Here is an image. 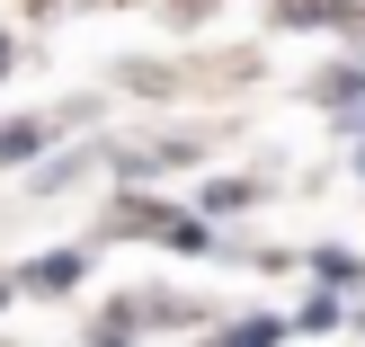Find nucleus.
Masks as SVG:
<instances>
[{
    "instance_id": "f257e3e1",
    "label": "nucleus",
    "mask_w": 365,
    "mask_h": 347,
    "mask_svg": "<svg viewBox=\"0 0 365 347\" xmlns=\"http://www.w3.org/2000/svg\"><path fill=\"white\" fill-rule=\"evenodd\" d=\"M107 232H134V241H160V249H214L205 214H187V205H160V196H125Z\"/></svg>"
},
{
    "instance_id": "f03ea898",
    "label": "nucleus",
    "mask_w": 365,
    "mask_h": 347,
    "mask_svg": "<svg viewBox=\"0 0 365 347\" xmlns=\"http://www.w3.org/2000/svg\"><path fill=\"white\" fill-rule=\"evenodd\" d=\"M312 107L356 116V107H365V63H330V71H312Z\"/></svg>"
},
{
    "instance_id": "7ed1b4c3",
    "label": "nucleus",
    "mask_w": 365,
    "mask_h": 347,
    "mask_svg": "<svg viewBox=\"0 0 365 347\" xmlns=\"http://www.w3.org/2000/svg\"><path fill=\"white\" fill-rule=\"evenodd\" d=\"M81 267H89L81 249H53V259H36V267H27V294H63V285H81Z\"/></svg>"
},
{
    "instance_id": "20e7f679",
    "label": "nucleus",
    "mask_w": 365,
    "mask_h": 347,
    "mask_svg": "<svg viewBox=\"0 0 365 347\" xmlns=\"http://www.w3.org/2000/svg\"><path fill=\"white\" fill-rule=\"evenodd\" d=\"M277 338H285V321H267V312H259V321H232L214 347H277Z\"/></svg>"
},
{
    "instance_id": "39448f33",
    "label": "nucleus",
    "mask_w": 365,
    "mask_h": 347,
    "mask_svg": "<svg viewBox=\"0 0 365 347\" xmlns=\"http://www.w3.org/2000/svg\"><path fill=\"white\" fill-rule=\"evenodd\" d=\"M45 152V125H0V160H36Z\"/></svg>"
},
{
    "instance_id": "423d86ee",
    "label": "nucleus",
    "mask_w": 365,
    "mask_h": 347,
    "mask_svg": "<svg viewBox=\"0 0 365 347\" xmlns=\"http://www.w3.org/2000/svg\"><path fill=\"white\" fill-rule=\"evenodd\" d=\"M250 205V178H214L205 187V214H241Z\"/></svg>"
},
{
    "instance_id": "0eeeda50",
    "label": "nucleus",
    "mask_w": 365,
    "mask_h": 347,
    "mask_svg": "<svg viewBox=\"0 0 365 347\" xmlns=\"http://www.w3.org/2000/svg\"><path fill=\"white\" fill-rule=\"evenodd\" d=\"M339 321H348V303H339V294H312V303H303V330H339Z\"/></svg>"
},
{
    "instance_id": "6e6552de",
    "label": "nucleus",
    "mask_w": 365,
    "mask_h": 347,
    "mask_svg": "<svg viewBox=\"0 0 365 347\" xmlns=\"http://www.w3.org/2000/svg\"><path fill=\"white\" fill-rule=\"evenodd\" d=\"M0 81H9V36H0Z\"/></svg>"
},
{
    "instance_id": "1a4fd4ad",
    "label": "nucleus",
    "mask_w": 365,
    "mask_h": 347,
    "mask_svg": "<svg viewBox=\"0 0 365 347\" xmlns=\"http://www.w3.org/2000/svg\"><path fill=\"white\" fill-rule=\"evenodd\" d=\"M0 303H9V276H0Z\"/></svg>"
},
{
    "instance_id": "9d476101",
    "label": "nucleus",
    "mask_w": 365,
    "mask_h": 347,
    "mask_svg": "<svg viewBox=\"0 0 365 347\" xmlns=\"http://www.w3.org/2000/svg\"><path fill=\"white\" fill-rule=\"evenodd\" d=\"M356 170H365V152H356Z\"/></svg>"
}]
</instances>
